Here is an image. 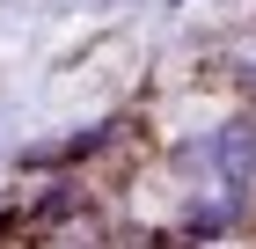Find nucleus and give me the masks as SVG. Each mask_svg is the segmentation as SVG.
Returning a JSON list of instances; mask_svg holds the SVG:
<instances>
[{
	"mask_svg": "<svg viewBox=\"0 0 256 249\" xmlns=\"http://www.w3.org/2000/svg\"><path fill=\"white\" fill-rule=\"evenodd\" d=\"M212 161H220V176H227V183H249V161H256V125H249V117L220 125V139H212Z\"/></svg>",
	"mask_w": 256,
	"mask_h": 249,
	"instance_id": "nucleus-1",
	"label": "nucleus"
}]
</instances>
